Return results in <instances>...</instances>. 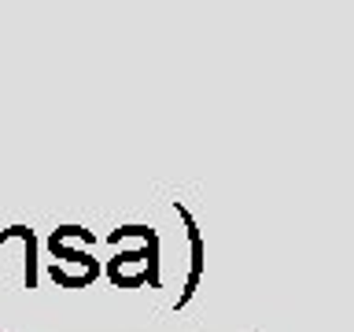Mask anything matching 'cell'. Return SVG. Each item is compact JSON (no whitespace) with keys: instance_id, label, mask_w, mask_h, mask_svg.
<instances>
[]
</instances>
